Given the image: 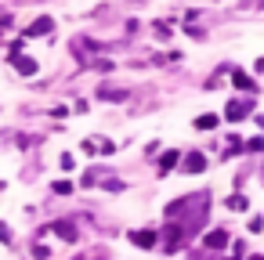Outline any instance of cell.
Wrapping results in <instances>:
<instances>
[{
  "label": "cell",
  "instance_id": "11",
  "mask_svg": "<svg viewBox=\"0 0 264 260\" xmlns=\"http://www.w3.org/2000/svg\"><path fill=\"white\" fill-rule=\"evenodd\" d=\"M196 127H199V130H214V127H217V116H199Z\"/></svg>",
  "mask_w": 264,
  "mask_h": 260
},
{
  "label": "cell",
  "instance_id": "4",
  "mask_svg": "<svg viewBox=\"0 0 264 260\" xmlns=\"http://www.w3.org/2000/svg\"><path fill=\"white\" fill-rule=\"evenodd\" d=\"M51 29H54V22H51L47 15H44V18H36V22H33V25H29L25 33H29V36H47Z\"/></svg>",
  "mask_w": 264,
  "mask_h": 260
},
{
  "label": "cell",
  "instance_id": "8",
  "mask_svg": "<svg viewBox=\"0 0 264 260\" xmlns=\"http://www.w3.org/2000/svg\"><path fill=\"white\" fill-rule=\"evenodd\" d=\"M232 83H235L239 90H257V87H253V80L246 76V72H232Z\"/></svg>",
  "mask_w": 264,
  "mask_h": 260
},
{
  "label": "cell",
  "instance_id": "1",
  "mask_svg": "<svg viewBox=\"0 0 264 260\" xmlns=\"http://www.w3.org/2000/svg\"><path fill=\"white\" fill-rule=\"evenodd\" d=\"M253 108V101H228V108H224V119H228V123H239L242 116H246Z\"/></svg>",
  "mask_w": 264,
  "mask_h": 260
},
{
  "label": "cell",
  "instance_id": "7",
  "mask_svg": "<svg viewBox=\"0 0 264 260\" xmlns=\"http://www.w3.org/2000/svg\"><path fill=\"white\" fill-rule=\"evenodd\" d=\"M134 246H156V231H131Z\"/></svg>",
  "mask_w": 264,
  "mask_h": 260
},
{
  "label": "cell",
  "instance_id": "12",
  "mask_svg": "<svg viewBox=\"0 0 264 260\" xmlns=\"http://www.w3.org/2000/svg\"><path fill=\"white\" fill-rule=\"evenodd\" d=\"M242 145H246L250 152H261V148H264V137H250V141H242Z\"/></svg>",
  "mask_w": 264,
  "mask_h": 260
},
{
  "label": "cell",
  "instance_id": "15",
  "mask_svg": "<svg viewBox=\"0 0 264 260\" xmlns=\"http://www.w3.org/2000/svg\"><path fill=\"white\" fill-rule=\"evenodd\" d=\"M4 29H7V22H0V33H4Z\"/></svg>",
  "mask_w": 264,
  "mask_h": 260
},
{
  "label": "cell",
  "instance_id": "13",
  "mask_svg": "<svg viewBox=\"0 0 264 260\" xmlns=\"http://www.w3.org/2000/svg\"><path fill=\"white\" fill-rule=\"evenodd\" d=\"M54 192H58V195H69L72 184H69V181H54Z\"/></svg>",
  "mask_w": 264,
  "mask_h": 260
},
{
  "label": "cell",
  "instance_id": "6",
  "mask_svg": "<svg viewBox=\"0 0 264 260\" xmlns=\"http://www.w3.org/2000/svg\"><path fill=\"white\" fill-rule=\"evenodd\" d=\"M203 166H206V159H203L199 152L185 155V173H203Z\"/></svg>",
  "mask_w": 264,
  "mask_h": 260
},
{
  "label": "cell",
  "instance_id": "9",
  "mask_svg": "<svg viewBox=\"0 0 264 260\" xmlns=\"http://www.w3.org/2000/svg\"><path fill=\"white\" fill-rule=\"evenodd\" d=\"M174 166H177V152H167V155L159 159V170H163V173H167V170H174Z\"/></svg>",
  "mask_w": 264,
  "mask_h": 260
},
{
  "label": "cell",
  "instance_id": "3",
  "mask_svg": "<svg viewBox=\"0 0 264 260\" xmlns=\"http://www.w3.org/2000/svg\"><path fill=\"white\" fill-rule=\"evenodd\" d=\"M203 246L206 249H224L228 246V231H210V235L203 238Z\"/></svg>",
  "mask_w": 264,
  "mask_h": 260
},
{
  "label": "cell",
  "instance_id": "5",
  "mask_svg": "<svg viewBox=\"0 0 264 260\" xmlns=\"http://www.w3.org/2000/svg\"><path fill=\"white\" fill-rule=\"evenodd\" d=\"M51 231H54L58 238H66V242H76V228H72L69 220H58V224H54Z\"/></svg>",
  "mask_w": 264,
  "mask_h": 260
},
{
  "label": "cell",
  "instance_id": "14",
  "mask_svg": "<svg viewBox=\"0 0 264 260\" xmlns=\"http://www.w3.org/2000/svg\"><path fill=\"white\" fill-rule=\"evenodd\" d=\"M0 242H11V231H7V224H0Z\"/></svg>",
  "mask_w": 264,
  "mask_h": 260
},
{
  "label": "cell",
  "instance_id": "10",
  "mask_svg": "<svg viewBox=\"0 0 264 260\" xmlns=\"http://www.w3.org/2000/svg\"><path fill=\"white\" fill-rule=\"evenodd\" d=\"M246 206H250V202H246V195H232V199H228V210H239V213H242Z\"/></svg>",
  "mask_w": 264,
  "mask_h": 260
},
{
  "label": "cell",
  "instance_id": "2",
  "mask_svg": "<svg viewBox=\"0 0 264 260\" xmlns=\"http://www.w3.org/2000/svg\"><path fill=\"white\" fill-rule=\"evenodd\" d=\"M11 65L22 72V76H33V72H36V62L29 58V54H11Z\"/></svg>",
  "mask_w": 264,
  "mask_h": 260
}]
</instances>
